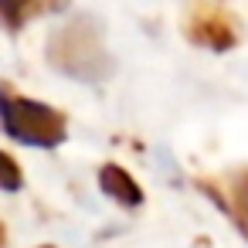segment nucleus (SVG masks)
Here are the masks:
<instances>
[{"instance_id": "423d86ee", "label": "nucleus", "mask_w": 248, "mask_h": 248, "mask_svg": "<svg viewBox=\"0 0 248 248\" xmlns=\"http://www.w3.org/2000/svg\"><path fill=\"white\" fill-rule=\"evenodd\" d=\"M21 184H24L21 167L14 163V156H11V153L0 150V190H21Z\"/></svg>"}, {"instance_id": "39448f33", "label": "nucleus", "mask_w": 248, "mask_h": 248, "mask_svg": "<svg viewBox=\"0 0 248 248\" xmlns=\"http://www.w3.org/2000/svg\"><path fill=\"white\" fill-rule=\"evenodd\" d=\"M99 187H102V194H109L116 204H123V207H140L143 204V190H140V184L123 170V167H116V163H106L102 170H99Z\"/></svg>"}, {"instance_id": "7ed1b4c3", "label": "nucleus", "mask_w": 248, "mask_h": 248, "mask_svg": "<svg viewBox=\"0 0 248 248\" xmlns=\"http://www.w3.org/2000/svg\"><path fill=\"white\" fill-rule=\"evenodd\" d=\"M184 34L201 45V48H211V51H228L238 45V31L231 24V17L221 11V7H201L187 17L184 24Z\"/></svg>"}, {"instance_id": "f03ea898", "label": "nucleus", "mask_w": 248, "mask_h": 248, "mask_svg": "<svg viewBox=\"0 0 248 248\" xmlns=\"http://www.w3.org/2000/svg\"><path fill=\"white\" fill-rule=\"evenodd\" d=\"M0 126L11 140L41 150H51L68 136V119L58 109L14 92L7 82H0Z\"/></svg>"}, {"instance_id": "20e7f679", "label": "nucleus", "mask_w": 248, "mask_h": 248, "mask_svg": "<svg viewBox=\"0 0 248 248\" xmlns=\"http://www.w3.org/2000/svg\"><path fill=\"white\" fill-rule=\"evenodd\" d=\"M201 190H207V194L221 204V211H228V214L234 217V224L248 234V170H241V173L231 177L228 194H221L211 180H201Z\"/></svg>"}, {"instance_id": "f257e3e1", "label": "nucleus", "mask_w": 248, "mask_h": 248, "mask_svg": "<svg viewBox=\"0 0 248 248\" xmlns=\"http://www.w3.org/2000/svg\"><path fill=\"white\" fill-rule=\"evenodd\" d=\"M48 62L82 82H99L112 72V58L102 45V31L92 17H75L48 38Z\"/></svg>"}, {"instance_id": "6e6552de", "label": "nucleus", "mask_w": 248, "mask_h": 248, "mask_svg": "<svg viewBox=\"0 0 248 248\" xmlns=\"http://www.w3.org/2000/svg\"><path fill=\"white\" fill-rule=\"evenodd\" d=\"M4 238H7V231H4V224H0V248H4Z\"/></svg>"}, {"instance_id": "0eeeda50", "label": "nucleus", "mask_w": 248, "mask_h": 248, "mask_svg": "<svg viewBox=\"0 0 248 248\" xmlns=\"http://www.w3.org/2000/svg\"><path fill=\"white\" fill-rule=\"evenodd\" d=\"M0 17L7 21V28H17L31 17V0H0Z\"/></svg>"}]
</instances>
